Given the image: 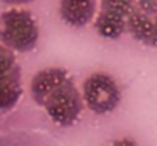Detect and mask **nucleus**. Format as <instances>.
<instances>
[{"label":"nucleus","mask_w":157,"mask_h":146,"mask_svg":"<svg viewBox=\"0 0 157 146\" xmlns=\"http://www.w3.org/2000/svg\"><path fill=\"white\" fill-rule=\"evenodd\" d=\"M121 99V88L108 73H93L82 84V100L95 114L102 116L113 113L119 107Z\"/></svg>","instance_id":"nucleus-3"},{"label":"nucleus","mask_w":157,"mask_h":146,"mask_svg":"<svg viewBox=\"0 0 157 146\" xmlns=\"http://www.w3.org/2000/svg\"><path fill=\"white\" fill-rule=\"evenodd\" d=\"M110 146H139L133 139H119V140H116V142H113Z\"/></svg>","instance_id":"nucleus-12"},{"label":"nucleus","mask_w":157,"mask_h":146,"mask_svg":"<svg viewBox=\"0 0 157 146\" xmlns=\"http://www.w3.org/2000/svg\"><path fill=\"white\" fill-rule=\"evenodd\" d=\"M95 29H96L98 35L102 38L117 40L127 31V18L119 14H113V12H107V11L99 9V12L95 18Z\"/></svg>","instance_id":"nucleus-8"},{"label":"nucleus","mask_w":157,"mask_h":146,"mask_svg":"<svg viewBox=\"0 0 157 146\" xmlns=\"http://www.w3.org/2000/svg\"><path fill=\"white\" fill-rule=\"evenodd\" d=\"M96 14V0H61V20L72 28L87 26Z\"/></svg>","instance_id":"nucleus-6"},{"label":"nucleus","mask_w":157,"mask_h":146,"mask_svg":"<svg viewBox=\"0 0 157 146\" xmlns=\"http://www.w3.org/2000/svg\"><path fill=\"white\" fill-rule=\"evenodd\" d=\"M48 116L58 126H72L81 117L84 100L70 76L48 96L43 105Z\"/></svg>","instance_id":"nucleus-2"},{"label":"nucleus","mask_w":157,"mask_h":146,"mask_svg":"<svg viewBox=\"0 0 157 146\" xmlns=\"http://www.w3.org/2000/svg\"><path fill=\"white\" fill-rule=\"evenodd\" d=\"M21 93V70L17 66L12 72L0 78V111L14 108L20 100Z\"/></svg>","instance_id":"nucleus-7"},{"label":"nucleus","mask_w":157,"mask_h":146,"mask_svg":"<svg viewBox=\"0 0 157 146\" xmlns=\"http://www.w3.org/2000/svg\"><path fill=\"white\" fill-rule=\"evenodd\" d=\"M40 29L35 17L26 9H8L0 17V40L12 52H31L37 46Z\"/></svg>","instance_id":"nucleus-1"},{"label":"nucleus","mask_w":157,"mask_h":146,"mask_svg":"<svg viewBox=\"0 0 157 146\" xmlns=\"http://www.w3.org/2000/svg\"><path fill=\"white\" fill-rule=\"evenodd\" d=\"M136 8V0H101V11L119 14L122 17H128L130 12Z\"/></svg>","instance_id":"nucleus-9"},{"label":"nucleus","mask_w":157,"mask_h":146,"mask_svg":"<svg viewBox=\"0 0 157 146\" xmlns=\"http://www.w3.org/2000/svg\"><path fill=\"white\" fill-rule=\"evenodd\" d=\"M67 78H69V72L63 67H49V69L40 70L31 81L32 99L38 105H43L48 96L55 88H58Z\"/></svg>","instance_id":"nucleus-5"},{"label":"nucleus","mask_w":157,"mask_h":146,"mask_svg":"<svg viewBox=\"0 0 157 146\" xmlns=\"http://www.w3.org/2000/svg\"><path fill=\"white\" fill-rule=\"evenodd\" d=\"M15 67H17V62H15L14 52L6 46L0 44V78L12 72Z\"/></svg>","instance_id":"nucleus-10"},{"label":"nucleus","mask_w":157,"mask_h":146,"mask_svg":"<svg viewBox=\"0 0 157 146\" xmlns=\"http://www.w3.org/2000/svg\"><path fill=\"white\" fill-rule=\"evenodd\" d=\"M2 2H5L8 5H25V3H29L32 0H2Z\"/></svg>","instance_id":"nucleus-13"},{"label":"nucleus","mask_w":157,"mask_h":146,"mask_svg":"<svg viewBox=\"0 0 157 146\" xmlns=\"http://www.w3.org/2000/svg\"><path fill=\"white\" fill-rule=\"evenodd\" d=\"M136 8L148 15L157 14V0H136Z\"/></svg>","instance_id":"nucleus-11"},{"label":"nucleus","mask_w":157,"mask_h":146,"mask_svg":"<svg viewBox=\"0 0 157 146\" xmlns=\"http://www.w3.org/2000/svg\"><path fill=\"white\" fill-rule=\"evenodd\" d=\"M127 31L139 43L157 47V14L148 15L134 8L127 17Z\"/></svg>","instance_id":"nucleus-4"}]
</instances>
